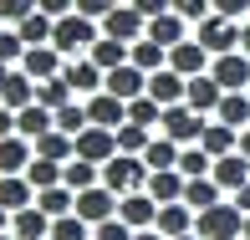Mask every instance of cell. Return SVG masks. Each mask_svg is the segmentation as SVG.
Here are the masks:
<instances>
[{"label": "cell", "mask_w": 250, "mask_h": 240, "mask_svg": "<svg viewBox=\"0 0 250 240\" xmlns=\"http://www.w3.org/2000/svg\"><path fill=\"white\" fill-rule=\"evenodd\" d=\"M21 240H46L51 235V215L41 210V204H26V210H16V225H10Z\"/></svg>", "instance_id": "26"}, {"label": "cell", "mask_w": 250, "mask_h": 240, "mask_svg": "<svg viewBox=\"0 0 250 240\" xmlns=\"http://www.w3.org/2000/svg\"><path fill=\"white\" fill-rule=\"evenodd\" d=\"M51 46L62 56H77V51H92L97 46V21L72 10V16H56V31H51Z\"/></svg>", "instance_id": "2"}, {"label": "cell", "mask_w": 250, "mask_h": 240, "mask_svg": "<svg viewBox=\"0 0 250 240\" xmlns=\"http://www.w3.org/2000/svg\"><path fill=\"white\" fill-rule=\"evenodd\" d=\"M133 5H138L143 16H164V10H174V0H133Z\"/></svg>", "instance_id": "50"}, {"label": "cell", "mask_w": 250, "mask_h": 240, "mask_svg": "<svg viewBox=\"0 0 250 240\" xmlns=\"http://www.w3.org/2000/svg\"><path fill=\"white\" fill-rule=\"evenodd\" d=\"M240 240H245V235H240Z\"/></svg>", "instance_id": "64"}, {"label": "cell", "mask_w": 250, "mask_h": 240, "mask_svg": "<svg viewBox=\"0 0 250 240\" xmlns=\"http://www.w3.org/2000/svg\"><path fill=\"white\" fill-rule=\"evenodd\" d=\"M133 240H168V235H164V230H153V225H148V230H138Z\"/></svg>", "instance_id": "54"}, {"label": "cell", "mask_w": 250, "mask_h": 240, "mask_svg": "<svg viewBox=\"0 0 250 240\" xmlns=\"http://www.w3.org/2000/svg\"><path fill=\"white\" fill-rule=\"evenodd\" d=\"M87 230H92V225H87L82 220V215H56V220H51V240H87Z\"/></svg>", "instance_id": "43"}, {"label": "cell", "mask_w": 250, "mask_h": 240, "mask_svg": "<svg viewBox=\"0 0 250 240\" xmlns=\"http://www.w3.org/2000/svg\"><path fill=\"white\" fill-rule=\"evenodd\" d=\"M31 158H36V148H31L26 133H10V138H0V174H26Z\"/></svg>", "instance_id": "16"}, {"label": "cell", "mask_w": 250, "mask_h": 240, "mask_svg": "<svg viewBox=\"0 0 250 240\" xmlns=\"http://www.w3.org/2000/svg\"><path fill=\"white\" fill-rule=\"evenodd\" d=\"M189 92V77L174 72V66H158V72H148V97H158L164 108H174V102H184Z\"/></svg>", "instance_id": "13"}, {"label": "cell", "mask_w": 250, "mask_h": 240, "mask_svg": "<svg viewBox=\"0 0 250 240\" xmlns=\"http://www.w3.org/2000/svg\"><path fill=\"white\" fill-rule=\"evenodd\" d=\"M62 184L66 189H92V184H102V164H92V158H66Z\"/></svg>", "instance_id": "30"}, {"label": "cell", "mask_w": 250, "mask_h": 240, "mask_svg": "<svg viewBox=\"0 0 250 240\" xmlns=\"http://www.w3.org/2000/svg\"><path fill=\"white\" fill-rule=\"evenodd\" d=\"M62 169L66 164H56V158H31V164H26V179H31V184H36V189H51V184H62Z\"/></svg>", "instance_id": "36"}, {"label": "cell", "mask_w": 250, "mask_h": 240, "mask_svg": "<svg viewBox=\"0 0 250 240\" xmlns=\"http://www.w3.org/2000/svg\"><path fill=\"white\" fill-rule=\"evenodd\" d=\"M92 62L102 66V72H112V66H123V62H133V41H118V36H97V46L87 51Z\"/></svg>", "instance_id": "28"}, {"label": "cell", "mask_w": 250, "mask_h": 240, "mask_svg": "<svg viewBox=\"0 0 250 240\" xmlns=\"http://www.w3.org/2000/svg\"><path fill=\"white\" fill-rule=\"evenodd\" d=\"M107 92H118L123 102L143 97V92H148V72H143L138 62H123V66H112V72H107Z\"/></svg>", "instance_id": "11"}, {"label": "cell", "mask_w": 250, "mask_h": 240, "mask_svg": "<svg viewBox=\"0 0 250 240\" xmlns=\"http://www.w3.org/2000/svg\"><path fill=\"white\" fill-rule=\"evenodd\" d=\"M21 66H26V72L31 77H36V82H46V77H56V72H62V51H56L51 46V41H46V46H26V56H21Z\"/></svg>", "instance_id": "18"}, {"label": "cell", "mask_w": 250, "mask_h": 240, "mask_svg": "<svg viewBox=\"0 0 250 240\" xmlns=\"http://www.w3.org/2000/svg\"><path fill=\"white\" fill-rule=\"evenodd\" d=\"M36 204H41V210L51 215V220H56V215H72V210H77V189H66V184L36 189Z\"/></svg>", "instance_id": "32"}, {"label": "cell", "mask_w": 250, "mask_h": 240, "mask_svg": "<svg viewBox=\"0 0 250 240\" xmlns=\"http://www.w3.org/2000/svg\"><path fill=\"white\" fill-rule=\"evenodd\" d=\"M209 77L225 87V92H245L250 87V56L245 51H220L214 66H209Z\"/></svg>", "instance_id": "6"}, {"label": "cell", "mask_w": 250, "mask_h": 240, "mask_svg": "<svg viewBox=\"0 0 250 240\" xmlns=\"http://www.w3.org/2000/svg\"><path fill=\"white\" fill-rule=\"evenodd\" d=\"M235 210H240V215H250V179H245L240 189H235Z\"/></svg>", "instance_id": "53"}, {"label": "cell", "mask_w": 250, "mask_h": 240, "mask_svg": "<svg viewBox=\"0 0 250 240\" xmlns=\"http://www.w3.org/2000/svg\"><path fill=\"white\" fill-rule=\"evenodd\" d=\"M118 199L123 194H112L107 184H92V189H77V215H82L87 225H102L118 215Z\"/></svg>", "instance_id": "7"}, {"label": "cell", "mask_w": 250, "mask_h": 240, "mask_svg": "<svg viewBox=\"0 0 250 240\" xmlns=\"http://www.w3.org/2000/svg\"><path fill=\"white\" fill-rule=\"evenodd\" d=\"M112 5H118V0H77V10H82V16H92V21H102Z\"/></svg>", "instance_id": "48"}, {"label": "cell", "mask_w": 250, "mask_h": 240, "mask_svg": "<svg viewBox=\"0 0 250 240\" xmlns=\"http://www.w3.org/2000/svg\"><path fill=\"white\" fill-rule=\"evenodd\" d=\"M184 199L194 204V210H209V204H220V179H214V174H204V179H189Z\"/></svg>", "instance_id": "37"}, {"label": "cell", "mask_w": 250, "mask_h": 240, "mask_svg": "<svg viewBox=\"0 0 250 240\" xmlns=\"http://www.w3.org/2000/svg\"><path fill=\"white\" fill-rule=\"evenodd\" d=\"M214 112H220V123H230V128H250V97L245 92H225Z\"/></svg>", "instance_id": "35"}, {"label": "cell", "mask_w": 250, "mask_h": 240, "mask_svg": "<svg viewBox=\"0 0 250 240\" xmlns=\"http://www.w3.org/2000/svg\"><path fill=\"white\" fill-rule=\"evenodd\" d=\"M118 220H128L133 230H148V225H158V199H153L148 189L123 194V199H118Z\"/></svg>", "instance_id": "10"}, {"label": "cell", "mask_w": 250, "mask_h": 240, "mask_svg": "<svg viewBox=\"0 0 250 240\" xmlns=\"http://www.w3.org/2000/svg\"><path fill=\"white\" fill-rule=\"evenodd\" d=\"M21 36H26V46H46L51 41V31H56V16H46V10H31L26 21H21Z\"/></svg>", "instance_id": "33"}, {"label": "cell", "mask_w": 250, "mask_h": 240, "mask_svg": "<svg viewBox=\"0 0 250 240\" xmlns=\"http://www.w3.org/2000/svg\"><path fill=\"white\" fill-rule=\"evenodd\" d=\"M21 56H26V36H21V31H5L0 26V62H21Z\"/></svg>", "instance_id": "45"}, {"label": "cell", "mask_w": 250, "mask_h": 240, "mask_svg": "<svg viewBox=\"0 0 250 240\" xmlns=\"http://www.w3.org/2000/svg\"><path fill=\"white\" fill-rule=\"evenodd\" d=\"M204 62H209V51H204L199 41H179V46H168V66H174V72H184V77H199Z\"/></svg>", "instance_id": "27"}, {"label": "cell", "mask_w": 250, "mask_h": 240, "mask_svg": "<svg viewBox=\"0 0 250 240\" xmlns=\"http://www.w3.org/2000/svg\"><path fill=\"white\" fill-rule=\"evenodd\" d=\"M10 225H16V215H10L5 204H0V230H10Z\"/></svg>", "instance_id": "56"}, {"label": "cell", "mask_w": 250, "mask_h": 240, "mask_svg": "<svg viewBox=\"0 0 250 240\" xmlns=\"http://www.w3.org/2000/svg\"><path fill=\"white\" fill-rule=\"evenodd\" d=\"M112 153H118V128H97V123H87V128L77 133V158L107 164Z\"/></svg>", "instance_id": "9"}, {"label": "cell", "mask_w": 250, "mask_h": 240, "mask_svg": "<svg viewBox=\"0 0 250 240\" xmlns=\"http://www.w3.org/2000/svg\"><path fill=\"white\" fill-rule=\"evenodd\" d=\"M133 62H138L143 72H158V66H168V46H158V41L138 36V41H133Z\"/></svg>", "instance_id": "38"}, {"label": "cell", "mask_w": 250, "mask_h": 240, "mask_svg": "<svg viewBox=\"0 0 250 240\" xmlns=\"http://www.w3.org/2000/svg\"><path fill=\"white\" fill-rule=\"evenodd\" d=\"M0 240H21V235H16V230H0Z\"/></svg>", "instance_id": "60"}, {"label": "cell", "mask_w": 250, "mask_h": 240, "mask_svg": "<svg viewBox=\"0 0 250 240\" xmlns=\"http://www.w3.org/2000/svg\"><path fill=\"white\" fill-rule=\"evenodd\" d=\"M179 153H184V143L179 138H148V148H143V164L148 169H179Z\"/></svg>", "instance_id": "29"}, {"label": "cell", "mask_w": 250, "mask_h": 240, "mask_svg": "<svg viewBox=\"0 0 250 240\" xmlns=\"http://www.w3.org/2000/svg\"><path fill=\"white\" fill-rule=\"evenodd\" d=\"M31 10H36V0H0V21H10V26H21Z\"/></svg>", "instance_id": "46"}, {"label": "cell", "mask_w": 250, "mask_h": 240, "mask_svg": "<svg viewBox=\"0 0 250 240\" xmlns=\"http://www.w3.org/2000/svg\"><path fill=\"white\" fill-rule=\"evenodd\" d=\"M87 123H92V112H87V102H66V108H56V128H62V133H72V138H77V133H82L87 128Z\"/></svg>", "instance_id": "39"}, {"label": "cell", "mask_w": 250, "mask_h": 240, "mask_svg": "<svg viewBox=\"0 0 250 240\" xmlns=\"http://www.w3.org/2000/svg\"><path fill=\"white\" fill-rule=\"evenodd\" d=\"M72 92H77V87L66 82L62 72H56V77H46V82H36V102H46L51 112H56V108H66V102H72Z\"/></svg>", "instance_id": "34"}, {"label": "cell", "mask_w": 250, "mask_h": 240, "mask_svg": "<svg viewBox=\"0 0 250 240\" xmlns=\"http://www.w3.org/2000/svg\"><path fill=\"white\" fill-rule=\"evenodd\" d=\"M46 240H51V235H46Z\"/></svg>", "instance_id": "63"}, {"label": "cell", "mask_w": 250, "mask_h": 240, "mask_svg": "<svg viewBox=\"0 0 250 240\" xmlns=\"http://www.w3.org/2000/svg\"><path fill=\"white\" fill-rule=\"evenodd\" d=\"M10 133H16V108L0 102V138H10Z\"/></svg>", "instance_id": "51"}, {"label": "cell", "mask_w": 250, "mask_h": 240, "mask_svg": "<svg viewBox=\"0 0 250 240\" xmlns=\"http://www.w3.org/2000/svg\"><path fill=\"white\" fill-rule=\"evenodd\" d=\"M36 184H31L26 174H0V204H5L10 215L16 210H26V204H36V194H31Z\"/></svg>", "instance_id": "24"}, {"label": "cell", "mask_w": 250, "mask_h": 240, "mask_svg": "<svg viewBox=\"0 0 250 240\" xmlns=\"http://www.w3.org/2000/svg\"><path fill=\"white\" fill-rule=\"evenodd\" d=\"M179 169H184L189 179H204V174H214V158L204 153L199 143H184V153H179Z\"/></svg>", "instance_id": "40"}, {"label": "cell", "mask_w": 250, "mask_h": 240, "mask_svg": "<svg viewBox=\"0 0 250 240\" xmlns=\"http://www.w3.org/2000/svg\"><path fill=\"white\" fill-rule=\"evenodd\" d=\"M214 179H220V189H240L245 179H250V158L240 153V148H235V153H225V158H214Z\"/></svg>", "instance_id": "25"}, {"label": "cell", "mask_w": 250, "mask_h": 240, "mask_svg": "<svg viewBox=\"0 0 250 240\" xmlns=\"http://www.w3.org/2000/svg\"><path fill=\"white\" fill-rule=\"evenodd\" d=\"M138 230H133L128 220H118V215H112V220H102V225H92V240H133Z\"/></svg>", "instance_id": "44"}, {"label": "cell", "mask_w": 250, "mask_h": 240, "mask_svg": "<svg viewBox=\"0 0 250 240\" xmlns=\"http://www.w3.org/2000/svg\"><path fill=\"white\" fill-rule=\"evenodd\" d=\"M194 230L204 240H240L245 235V215L235 210V204H209V210H199V220H194Z\"/></svg>", "instance_id": "3"}, {"label": "cell", "mask_w": 250, "mask_h": 240, "mask_svg": "<svg viewBox=\"0 0 250 240\" xmlns=\"http://www.w3.org/2000/svg\"><path fill=\"white\" fill-rule=\"evenodd\" d=\"M36 10H46V16H72L77 0H36Z\"/></svg>", "instance_id": "49"}, {"label": "cell", "mask_w": 250, "mask_h": 240, "mask_svg": "<svg viewBox=\"0 0 250 240\" xmlns=\"http://www.w3.org/2000/svg\"><path fill=\"white\" fill-rule=\"evenodd\" d=\"M5 77H10V66H5V62H0V87H5Z\"/></svg>", "instance_id": "59"}, {"label": "cell", "mask_w": 250, "mask_h": 240, "mask_svg": "<svg viewBox=\"0 0 250 240\" xmlns=\"http://www.w3.org/2000/svg\"><path fill=\"white\" fill-rule=\"evenodd\" d=\"M245 240H250V215H245Z\"/></svg>", "instance_id": "61"}, {"label": "cell", "mask_w": 250, "mask_h": 240, "mask_svg": "<svg viewBox=\"0 0 250 240\" xmlns=\"http://www.w3.org/2000/svg\"><path fill=\"white\" fill-rule=\"evenodd\" d=\"M199 46L209 51V56H220V51H240V26H235V16H220V10H214V16H204L199 21Z\"/></svg>", "instance_id": "4"}, {"label": "cell", "mask_w": 250, "mask_h": 240, "mask_svg": "<svg viewBox=\"0 0 250 240\" xmlns=\"http://www.w3.org/2000/svg\"><path fill=\"white\" fill-rule=\"evenodd\" d=\"M36 153L66 164V158H77V138H72V133H62V128H51V133H41V138H36Z\"/></svg>", "instance_id": "31"}, {"label": "cell", "mask_w": 250, "mask_h": 240, "mask_svg": "<svg viewBox=\"0 0 250 240\" xmlns=\"http://www.w3.org/2000/svg\"><path fill=\"white\" fill-rule=\"evenodd\" d=\"M214 10L220 16H240V10H250V0H214Z\"/></svg>", "instance_id": "52"}, {"label": "cell", "mask_w": 250, "mask_h": 240, "mask_svg": "<svg viewBox=\"0 0 250 240\" xmlns=\"http://www.w3.org/2000/svg\"><path fill=\"white\" fill-rule=\"evenodd\" d=\"M62 77L77 87V92H102V87H107V72H102L92 56H72V62L62 66Z\"/></svg>", "instance_id": "15"}, {"label": "cell", "mask_w": 250, "mask_h": 240, "mask_svg": "<svg viewBox=\"0 0 250 240\" xmlns=\"http://www.w3.org/2000/svg\"><path fill=\"white\" fill-rule=\"evenodd\" d=\"M51 128H56V112L46 108V102H31V108L16 112V133H26L31 143H36L41 133H51Z\"/></svg>", "instance_id": "21"}, {"label": "cell", "mask_w": 250, "mask_h": 240, "mask_svg": "<svg viewBox=\"0 0 250 240\" xmlns=\"http://www.w3.org/2000/svg\"><path fill=\"white\" fill-rule=\"evenodd\" d=\"M143 31H148V16H143L138 5H112L107 16H102V36H118V41H138Z\"/></svg>", "instance_id": "8"}, {"label": "cell", "mask_w": 250, "mask_h": 240, "mask_svg": "<svg viewBox=\"0 0 250 240\" xmlns=\"http://www.w3.org/2000/svg\"><path fill=\"white\" fill-rule=\"evenodd\" d=\"M174 240H204V235H199V230H189V235H174Z\"/></svg>", "instance_id": "58"}, {"label": "cell", "mask_w": 250, "mask_h": 240, "mask_svg": "<svg viewBox=\"0 0 250 240\" xmlns=\"http://www.w3.org/2000/svg\"><path fill=\"white\" fill-rule=\"evenodd\" d=\"M158 128L168 133V138H179V143H199V133L209 128L204 123V112H194L189 102H174V108H164V123Z\"/></svg>", "instance_id": "5"}, {"label": "cell", "mask_w": 250, "mask_h": 240, "mask_svg": "<svg viewBox=\"0 0 250 240\" xmlns=\"http://www.w3.org/2000/svg\"><path fill=\"white\" fill-rule=\"evenodd\" d=\"M148 41H158V46H179V41H189L184 36V16L179 10H164V16H148V31H143Z\"/></svg>", "instance_id": "20"}, {"label": "cell", "mask_w": 250, "mask_h": 240, "mask_svg": "<svg viewBox=\"0 0 250 240\" xmlns=\"http://www.w3.org/2000/svg\"><path fill=\"white\" fill-rule=\"evenodd\" d=\"M194 220H199L194 204H189V199H174V204H158V225H153V230H164L168 240H174V235H189V230H194Z\"/></svg>", "instance_id": "14"}, {"label": "cell", "mask_w": 250, "mask_h": 240, "mask_svg": "<svg viewBox=\"0 0 250 240\" xmlns=\"http://www.w3.org/2000/svg\"><path fill=\"white\" fill-rule=\"evenodd\" d=\"M0 26H5V21H0Z\"/></svg>", "instance_id": "62"}, {"label": "cell", "mask_w": 250, "mask_h": 240, "mask_svg": "<svg viewBox=\"0 0 250 240\" xmlns=\"http://www.w3.org/2000/svg\"><path fill=\"white\" fill-rule=\"evenodd\" d=\"M240 153H245V158H250V128H245V133H240Z\"/></svg>", "instance_id": "57"}, {"label": "cell", "mask_w": 250, "mask_h": 240, "mask_svg": "<svg viewBox=\"0 0 250 240\" xmlns=\"http://www.w3.org/2000/svg\"><path fill=\"white\" fill-rule=\"evenodd\" d=\"M199 148H204L209 158L235 153V148H240V128H230V123H209V128L199 133Z\"/></svg>", "instance_id": "22"}, {"label": "cell", "mask_w": 250, "mask_h": 240, "mask_svg": "<svg viewBox=\"0 0 250 240\" xmlns=\"http://www.w3.org/2000/svg\"><path fill=\"white\" fill-rule=\"evenodd\" d=\"M0 102H5V108H31V102H36V77L26 72V66H21V72H10L5 77V87H0Z\"/></svg>", "instance_id": "19"}, {"label": "cell", "mask_w": 250, "mask_h": 240, "mask_svg": "<svg viewBox=\"0 0 250 240\" xmlns=\"http://www.w3.org/2000/svg\"><path fill=\"white\" fill-rule=\"evenodd\" d=\"M148 179H153V169L143 164V153H112L102 164V184L112 194H138V189H148Z\"/></svg>", "instance_id": "1"}, {"label": "cell", "mask_w": 250, "mask_h": 240, "mask_svg": "<svg viewBox=\"0 0 250 240\" xmlns=\"http://www.w3.org/2000/svg\"><path fill=\"white\" fill-rule=\"evenodd\" d=\"M220 97H225V87L220 82H214V77H189V92H184V102H189V108H194V112H214V108H220Z\"/></svg>", "instance_id": "23"}, {"label": "cell", "mask_w": 250, "mask_h": 240, "mask_svg": "<svg viewBox=\"0 0 250 240\" xmlns=\"http://www.w3.org/2000/svg\"><path fill=\"white\" fill-rule=\"evenodd\" d=\"M240 51L250 56V21H245V26H240Z\"/></svg>", "instance_id": "55"}, {"label": "cell", "mask_w": 250, "mask_h": 240, "mask_svg": "<svg viewBox=\"0 0 250 240\" xmlns=\"http://www.w3.org/2000/svg\"><path fill=\"white\" fill-rule=\"evenodd\" d=\"M128 118H133V123H143V128H153V123H164V102L143 92V97H133V102H128Z\"/></svg>", "instance_id": "41"}, {"label": "cell", "mask_w": 250, "mask_h": 240, "mask_svg": "<svg viewBox=\"0 0 250 240\" xmlns=\"http://www.w3.org/2000/svg\"><path fill=\"white\" fill-rule=\"evenodd\" d=\"M148 138H153V133L148 128H143V123H123V128H118V153H143V148H148Z\"/></svg>", "instance_id": "42"}, {"label": "cell", "mask_w": 250, "mask_h": 240, "mask_svg": "<svg viewBox=\"0 0 250 240\" xmlns=\"http://www.w3.org/2000/svg\"><path fill=\"white\" fill-rule=\"evenodd\" d=\"M184 189H189V174H184V169H153V179H148V194H153L158 204L184 199Z\"/></svg>", "instance_id": "17"}, {"label": "cell", "mask_w": 250, "mask_h": 240, "mask_svg": "<svg viewBox=\"0 0 250 240\" xmlns=\"http://www.w3.org/2000/svg\"><path fill=\"white\" fill-rule=\"evenodd\" d=\"M87 112H92L97 128H123V123H128V102H123L118 92H107V87L87 97Z\"/></svg>", "instance_id": "12"}, {"label": "cell", "mask_w": 250, "mask_h": 240, "mask_svg": "<svg viewBox=\"0 0 250 240\" xmlns=\"http://www.w3.org/2000/svg\"><path fill=\"white\" fill-rule=\"evenodd\" d=\"M174 10L184 21H204V16H214V0H174Z\"/></svg>", "instance_id": "47"}]
</instances>
